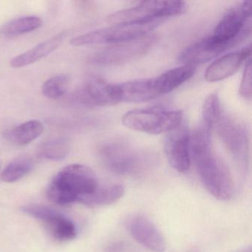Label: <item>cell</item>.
Wrapping results in <instances>:
<instances>
[{
    "instance_id": "cell-1",
    "label": "cell",
    "mask_w": 252,
    "mask_h": 252,
    "mask_svg": "<svg viewBox=\"0 0 252 252\" xmlns=\"http://www.w3.org/2000/svg\"><path fill=\"white\" fill-rule=\"evenodd\" d=\"M211 134L201 126L191 134V158L209 193L218 200H230L234 193V180L228 166L212 149Z\"/></svg>"
},
{
    "instance_id": "cell-2",
    "label": "cell",
    "mask_w": 252,
    "mask_h": 252,
    "mask_svg": "<svg viewBox=\"0 0 252 252\" xmlns=\"http://www.w3.org/2000/svg\"><path fill=\"white\" fill-rule=\"evenodd\" d=\"M95 172L83 164L74 163L63 168L47 189L48 198L60 206L81 203L99 186Z\"/></svg>"
},
{
    "instance_id": "cell-3",
    "label": "cell",
    "mask_w": 252,
    "mask_h": 252,
    "mask_svg": "<svg viewBox=\"0 0 252 252\" xmlns=\"http://www.w3.org/2000/svg\"><path fill=\"white\" fill-rule=\"evenodd\" d=\"M185 9V2L179 1H144L132 8L113 13L109 16L107 22L111 26L147 24L180 15Z\"/></svg>"
},
{
    "instance_id": "cell-4",
    "label": "cell",
    "mask_w": 252,
    "mask_h": 252,
    "mask_svg": "<svg viewBox=\"0 0 252 252\" xmlns=\"http://www.w3.org/2000/svg\"><path fill=\"white\" fill-rule=\"evenodd\" d=\"M182 118L181 110L150 107L127 112L122 117V123L132 130L159 135L176 129L182 124Z\"/></svg>"
},
{
    "instance_id": "cell-5",
    "label": "cell",
    "mask_w": 252,
    "mask_h": 252,
    "mask_svg": "<svg viewBox=\"0 0 252 252\" xmlns=\"http://www.w3.org/2000/svg\"><path fill=\"white\" fill-rule=\"evenodd\" d=\"M103 164L113 173L134 175L142 172L148 164V156L144 152L122 141L105 143L98 151Z\"/></svg>"
},
{
    "instance_id": "cell-6",
    "label": "cell",
    "mask_w": 252,
    "mask_h": 252,
    "mask_svg": "<svg viewBox=\"0 0 252 252\" xmlns=\"http://www.w3.org/2000/svg\"><path fill=\"white\" fill-rule=\"evenodd\" d=\"M160 22L147 24L112 25L110 27L88 32L73 38V46L121 43L147 36Z\"/></svg>"
},
{
    "instance_id": "cell-7",
    "label": "cell",
    "mask_w": 252,
    "mask_h": 252,
    "mask_svg": "<svg viewBox=\"0 0 252 252\" xmlns=\"http://www.w3.org/2000/svg\"><path fill=\"white\" fill-rule=\"evenodd\" d=\"M251 34V1H243L230 8L215 28L214 39L231 47Z\"/></svg>"
},
{
    "instance_id": "cell-8",
    "label": "cell",
    "mask_w": 252,
    "mask_h": 252,
    "mask_svg": "<svg viewBox=\"0 0 252 252\" xmlns=\"http://www.w3.org/2000/svg\"><path fill=\"white\" fill-rule=\"evenodd\" d=\"M156 41L154 35L149 34L134 40L114 44L95 54L91 59V62L94 64L103 66L125 64L145 54Z\"/></svg>"
},
{
    "instance_id": "cell-9",
    "label": "cell",
    "mask_w": 252,
    "mask_h": 252,
    "mask_svg": "<svg viewBox=\"0 0 252 252\" xmlns=\"http://www.w3.org/2000/svg\"><path fill=\"white\" fill-rule=\"evenodd\" d=\"M21 211L43 224L51 236L61 242L76 238L77 229L73 221L64 214L43 205L29 204Z\"/></svg>"
},
{
    "instance_id": "cell-10",
    "label": "cell",
    "mask_w": 252,
    "mask_h": 252,
    "mask_svg": "<svg viewBox=\"0 0 252 252\" xmlns=\"http://www.w3.org/2000/svg\"><path fill=\"white\" fill-rule=\"evenodd\" d=\"M218 134L233 158L242 169L249 164V139L245 128L231 118L221 116L216 125Z\"/></svg>"
},
{
    "instance_id": "cell-11",
    "label": "cell",
    "mask_w": 252,
    "mask_h": 252,
    "mask_svg": "<svg viewBox=\"0 0 252 252\" xmlns=\"http://www.w3.org/2000/svg\"><path fill=\"white\" fill-rule=\"evenodd\" d=\"M191 133L185 125L181 124L176 129L168 132L164 149L169 163L181 173L188 172L191 166L190 151Z\"/></svg>"
},
{
    "instance_id": "cell-12",
    "label": "cell",
    "mask_w": 252,
    "mask_h": 252,
    "mask_svg": "<svg viewBox=\"0 0 252 252\" xmlns=\"http://www.w3.org/2000/svg\"><path fill=\"white\" fill-rule=\"evenodd\" d=\"M75 100L85 106H110L118 104L115 94L114 84L100 78L90 79L77 91Z\"/></svg>"
},
{
    "instance_id": "cell-13",
    "label": "cell",
    "mask_w": 252,
    "mask_h": 252,
    "mask_svg": "<svg viewBox=\"0 0 252 252\" xmlns=\"http://www.w3.org/2000/svg\"><path fill=\"white\" fill-rule=\"evenodd\" d=\"M131 235L141 246L153 252H164L166 244L163 234L147 217H134L129 224Z\"/></svg>"
},
{
    "instance_id": "cell-14",
    "label": "cell",
    "mask_w": 252,
    "mask_h": 252,
    "mask_svg": "<svg viewBox=\"0 0 252 252\" xmlns=\"http://www.w3.org/2000/svg\"><path fill=\"white\" fill-rule=\"evenodd\" d=\"M231 48V45L217 42L209 36L186 48L180 55L179 60L184 64L196 66L208 63Z\"/></svg>"
},
{
    "instance_id": "cell-15",
    "label": "cell",
    "mask_w": 252,
    "mask_h": 252,
    "mask_svg": "<svg viewBox=\"0 0 252 252\" xmlns=\"http://www.w3.org/2000/svg\"><path fill=\"white\" fill-rule=\"evenodd\" d=\"M251 55V47L225 54L214 61L206 69L205 79L207 82L223 80L234 74Z\"/></svg>"
},
{
    "instance_id": "cell-16",
    "label": "cell",
    "mask_w": 252,
    "mask_h": 252,
    "mask_svg": "<svg viewBox=\"0 0 252 252\" xmlns=\"http://www.w3.org/2000/svg\"><path fill=\"white\" fill-rule=\"evenodd\" d=\"M117 102L138 103L157 97L153 86V79H137L114 84Z\"/></svg>"
},
{
    "instance_id": "cell-17",
    "label": "cell",
    "mask_w": 252,
    "mask_h": 252,
    "mask_svg": "<svg viewBox=\"0 0 252 252\" xmlns=\"http://www.w3.org/2000/svg\"><path fill=\"white\" fill-rule=\"evenodd\" d=\"M66 33H60L38 44L32 49L11 59L10 66L13 68H21L36 63L54 52L61 45Z\"/></svg>"
},
{
    "instance_id": "cell-18",
    "label": "cell",
    "mask_w": 252,
    "mask_h": 252,
    "mask_svg": "<svg viewBox=\"0 0 252 252\" xmlns=\"http://www.w3.org/2000/svg\"><path fill=\"white\" fill-rule=\"evenodd\" d=\"M196 71V67L190 64L176 67L165 72L158 77L153 79V86L156 95L166 94L181 86L191 79Z\"/></svg>"
},
{
    "instance_id": "cell-19",
    "label": "cell",
    "mask_w": 252,
    "mask_h": 252,
    "mask_svg": "<svg viewBox=\"0 0 252 252\" xmlns=\"http://www.w3.org/2000/svg\"><path fill=\"white\" fill-rule=\"evenodd\" d=\"M124 194L125 189L120 184L99 185L92 194L84 199L81 203L91 207L108 206L120 200Z\"/></svg>"
},
{
    "instance_id": "cell-20",
    "label": "cell",
    "mask_w": 252,
    "mask_h": 252,
    "mask_svg": "<svg viewBox=\"0 0 252 252\" xmlns=\"http://www.w3.org/2000/svg\"><path fill=\"white\" fill-rule=\"evenodd\" d=\"M44 132V125L40 121L31 120L21 124L7 132V138L17 145L30 144Z\"/></svg>"
},
{
    "instance_id": "cell-21",
    "label": "cell",
    "mask_w": 252,
    "mask_h": 252,
    "mask_svg": "<svg viewBox=\"0 0 252 252\" xmlns=\"http://www.w3.org/2000/svg\"><path fill=\"white\" fill-rule=\"evenodd\" d=\"M70 151V142L66 138H57L48 140L39 144L36 149V155L39 158L48 160H61L68 156Z\"/></svg>"
},
{
    "instance_id": "cell-22",
    "label": "cell",
    "mask_w": 252,
    "mask_h": 252,
    "mask_svg": "<svg viewBox=\"0 0 252 252\" xmlns=\"http://www.w3.org/2000/svg\"><path fill=\"white\" fill-rule=\"evenodd\" d=\"M34 167V161L29 156H20L10 162L1 174L2 181L14 183L30 173Z\"/></svg>"
},
{
    "instance_id": "cell-23",
    "label": "cell",
    "mask_w": 252,
    "mask_h": 252,
    "mask_svg": "<svg viewBox=\"0 0 252 252\" xmlns=\"http://www.w3.org/2000/svg\"><path fill=\"white\" fill-rule=\"evenodd\" d=\"M221 117L220 101L217 94H211L204 101L200 126L212 132Z\"/></svg>"
},
{
    "instance_id": "cell-24",
    "label": "cell",
    "mask_w": 252,
    "mask_h": 252,
    "mask_svg": "<svg viewBox=\"0 0 252 252\" xmlns=\"http://www.w3.org/2000/svg\"><path fill=\"white\" fill-rule=\"evenodd\" d=\"M42 25V20L39 17L26 16L15 19L5 25L2 29V33L6 36H20L37 30Z\"/></svg>"
},
{
    "instance_id": "cell-25",
    "label": "cell",
    "mask_w": 252,
    "mask_h": 252,
    "mask_svg": "<svg viewBox=\"0 0 252 252\" xmlns=\"http://www.w3.org/2000/svg\"><path fill=\"white\" fill-rule=\"evenodd\" d=\"M69 85L70 77L67 75H57L45 81L42 87V93L44 96L50 99H59L67 93Z\"/></svg>"
},
{
    "instance_id": "cell-26",
    "label": "cell",
    "mask_w": 252,
    "mask_h": 252,
    "mask_svg": "<svg viewBox=\"0 0 252 252\" xmlns=\"http://www.w3.org/2000/svg\"><path fill=\"white\" fill-rule=\"evenodd\" d=\"M240 94L242 97L246 99H251L252 95V63L250 59L246 63V68L242 79L241 85H240Z\"/></svg>"
},
{
    "instance_id": "cell-27",
    "label": "cell",
    "mask_w": 252,
    "mask_h": 252,
    "mask_svg": "<svg viewBox=\"0 0 252 252\" xmlns=\"http://www.w3.org/2000/svg\"><path fill=\"white\" fill-rule=\"evenodd\" d=\"M185 252H200V251L197 250V249H190V250L187 251Z\"/></svg>"
}]
</instances>
